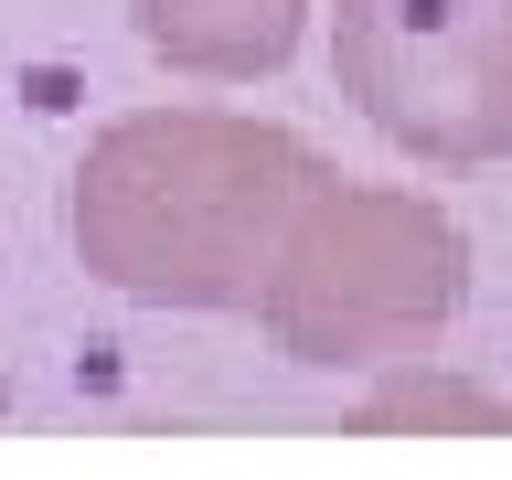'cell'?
Here are the masks:
<instances>
[{
  "label": "cell",
  "mask_w": 512,
  "mask_h": 480,
  "mask_svg": "<svg viewBox=\"0 0 512 480\" xmlns=\"http://www.w3.org/2000/svg\"><path fill=\"white\" fill-rule=\"evenodd\" d=\"M331 160L246 107H128L64 182V246L139 310H256Z\"/></svg>",
  "instance_id": "1"
},
{
  "label": "cell",
  "mask_w": 512,
  "mask_h": 480,
  "mask_svg": "<svg viewBox=\"0 0 512 480\" xmlns=\"http://www.w3.org/2000/svg\"><path fill=\"white\" fill-rule=\"evenodd\" d=\"M331 86L384 150L480 171L512 150V0H331Z\"/></svg>",
  "instance_id": "3"
},
{
  "label": "cell",
  "mask_w": 512,
  "mask_h": 480,
  "mask_svg": "<svg viewBox=\"0 0 512 480\" xmlns=\"http://www.w3.org/2000/svg\"><path fill=\"white\" fill-rule=\"evenodd\" d=\"M470 299V235L406 182H331L310 192V214L288 224L278 267H267V342L320 374H374L406 363L459 320Z\"/></svg>",
  "instance_id": "2"
},
{
  "label": "cell",
  "mask_w": 512,
  "mask_h": 480,
  "mask_svg": "<svg viewBox=\"0 0 512 480\" xmlns=\"http://www.w3.org/2000/svg\"><path fill=\"white\" fill-rule=\"evenodd\" d=\"M139 54L192 75V86H256L299 54L310 0H128Z\"/></svg>",
  "instance_id": "4"
},
{
  "label": "cell",
  "mask_w": 512,
  "mask_h": 480,
  "mask_svg": "<svg viewBox=\"0 0 512 480\" xmlns=\"http://www.w3.org/2000/svg\"><path fill=\"white\" fill-rule=\"evenodd\" d=\"M406 416H459V427H502V406H491V395H470V384H395V395H374V427H406Z\"/></svg>",
  "instance_id": "5"
}]
</instances>
